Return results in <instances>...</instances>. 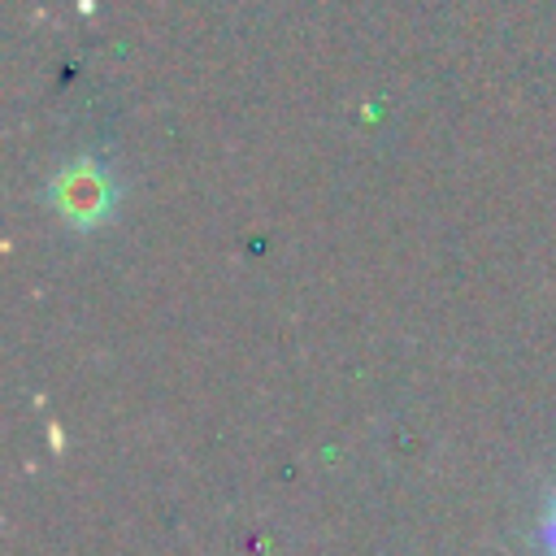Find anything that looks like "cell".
<instances>
[{"instance_id":"1","label":"cell","mask_w":556,"mask_h":556,"mask_svg":"<svg viewBox=\"0 0 556 556\" xmlns=\"http://www.w3.org/2000/svg\"><path fill=\"white\" fill-rule=\"evenodd\" d=\"M52 204L61 208L65 222L74 226H96L109 217L113 208V178L100 161L83 156L74 165H65L56 178H52Z\"/></svg>"},{"instance_id":"2","label":"cell","mask_w":556,"mask_h":556,"mask_svg":"<svg viewBox=\"0 0 556 556\" xmlns=\"http://www.w3.org/2000/svg\"><path fill=\"white\" fill-rule=\"evenodd\" d=\"M543 543H547V552L556 556V504H552V513H547V521H543Z\"/></svg>"}]
</instances>
